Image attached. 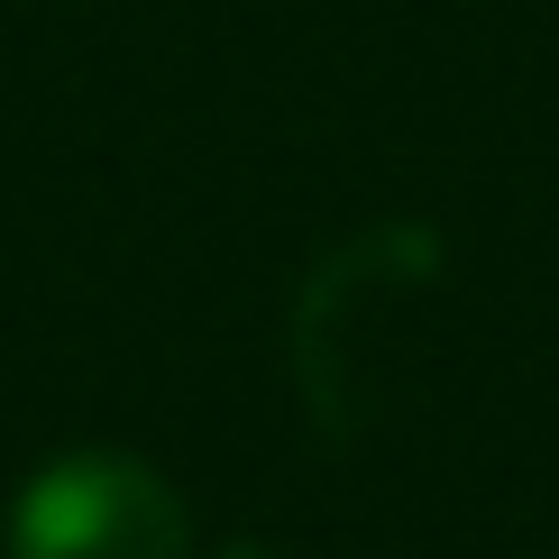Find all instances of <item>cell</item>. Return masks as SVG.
<instances>
[{
  "mask_svg": "<svg viewBox=\"0 0 559 559\" xmlns=\"http://www.w3.org/2000/svg\"><path fill=\"white\" fill-rule=\"evenodd\" d=\"M10 559H193L183 496L129 450H64L19 486Z\"/></svg>",
  "mask_w": 559,
  "mask_h": 559,
  "instance_id": "obj_1",
  "label": "cell"
},
{
  "mask_svg": "<svg viewBox=\"0 0 559 559\" xmlns=\"http://www.w3.org/2000/svg\"><path fill=\"white\" fill-rule=\"evenodd\" d=\"M221 559H275V550H258V542H239V550H221Z\"/></svg>",
  "mask_w": 559,
  "mask_h": 559,
  "instance_id": "obj_2",
  "label": "cell"
}]
</instances>
